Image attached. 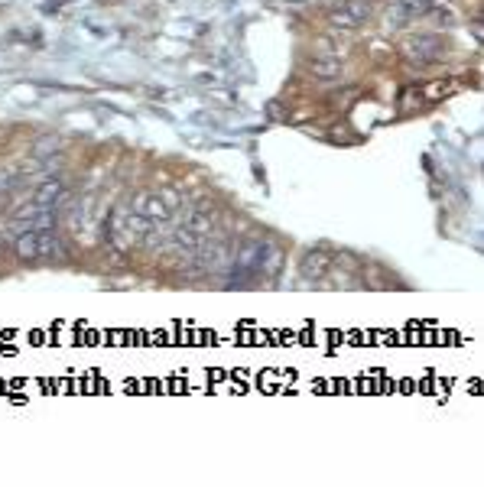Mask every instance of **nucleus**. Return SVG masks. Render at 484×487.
<instances>
[{"label":"nucleus","instance_id":"3","mask_svg":"<svg viewBox=\"0 0 484 487\" xmlns=\"http://www.w3.org/2000/svg\"><path fill=\"white\" fill-rule=\"evenodd\" d=\"M182 224L189 231H195L199 237H208V234H211V224H215V205H211V202H205V198H202V202H195V205L185 212Z\"/></svg>","mask_w":484,"mask_h":487},{"label":"nucleus","instance_id":"10","mask_svg":"<svg viewBox=\"0 0 484 487\" xmlns=\"http://www.w3.org/2000/svg\"><path fill=\"white\" fill-rule=\"evenodd\" d=\"M36 244H39V257H59V253H62V247H59V234H55V228L36 231Z\"/></svg>","mask_w":484,"mask_h":487},{"label":"nucleus","instance_id":"1","mask_svg":"<svg viewBox=\"0 0 484 487\" xmlns=\"http://www.w3.org/2000/svg\"><path fill=\"white\" fill-rule=\"evenodd\" d=\"M133 214H140V218H146V221H156V224H166L172 208L166 205V198L156 195V192H140V195L133 198Z\"/></svg>","mask_w":484,"mask_h":487},{"label":"nucleus","instance_id":"4","mask_svg":"<svg viewBox=\"0 0 484 487\" xmlns=\"http://www.w3.org/2000/svg\"><path fill=\"white\" fill-rule=\"evenodd\" d=\"M331 263H335L331 253L322 251V247H315V251H306V257H302V263H299V273L306 276V280H322L331 270Z\"/></svg>","mask_w":484,"mask_h":487},{"label":"nucleus","instance_id":"14","mask_svg":"<svg viewBox=\"0 0 484 487\" xmlns=\"http://www.w3.org/2000/svg\"><path fill=\"white\" fill-rule=\"evenodd\" d=\"M322 4H325V7H329V10H339V7H345V0H322Z\"/></svg>","mask_w":484,"mask_h":487},{"label":"nucleus","instance_id":"5","mask_svg":"<svg viewBox=\"0 0 484 487\" xmlns=\"http://www.w3.org/2000/svg\"><path fill=\"white\" fill-rule=\"evenodd\" d=\"M62 195H65V179H62V175H53V179H43V182L36 185L33 202H36L39 208H53L62 202Z\"/></svg>","mask_w":484,"mask_h":487},{"label":"nucleus","instance_id":"11","mask_svg":"<svg viewBox=\"0 0 484 487\" xmlns=\"http://www.w3.org/2000/svg\"><path fill=\"white\" fill-rule=\"evenodd\" d=\"M397 7L403 10V13H407L409 20H416V16L432 13V7H436V0H400Z\"/></svg>","mask_w":484,"mask_h":487},{"label":"nucleus","instance_id":"16","mask_svg":"<svg viewBox=\"0 0 484 487\" xmlns=\"http://www.w3.org/2000/svg\"><path fill=\"white\" fill-rule=\"evenodd\" d=\"M0 198H4V195H0Z\"/></svg>","mask_w":484,"mask_h":487},{"label":"nucleus","instance_id":"8","mask_svg":"<svg viewBox=\"0 0 484 487\" xmlns=\"http://www.w3.org/2000/svg\"><path fill=\"white\" fill-rule=\"evenodd\" d=\"M13 251L20 260H39V244H36V231H23L16 234L13 241Z\"/></svg>","mask_w":484,"mask_h":487},{"label":"nucleus","instance_id":"12","mask_svg":"<svg viewBox=\"0 0 484 487\" xmlns=\"http://www.w3.org/2000/svg\"><path fill=\"white\" fill-rule=\"evenodd\" d=\"M62 146L59 137H53V133H46V137H39L36 143H33V156H43V160H49V153H55Z\"/></svg>","mask_w":484,"mask_h":487},{"label":"nucleus","instance_id":"2","mask_svg":"<svg viewBox=\"0 0 484 487\" xmlns=\"http://www.w3.org/2000/svg\"><path fill=\"white\" fill-rule=\"evenodd\" d=\"M442 53H446L442 39L429 36V33L407 39V55H409V59H416V62H436V59H442Z\"/></svg>","mask_w":484,"mask_h":487},{"label":"nucleus","instance_id":"9","mask_svg":"<svg viewBox=\"0 0 484 487\" xmlns=\"http://www.w3.org/2000/svg\"><path fill=\"white\" fill-rule=\"evenodd\" d=\"M329 23L335 30H358V26H364V20L358 13H351L348 7H339V10H329Z\"/></svg>","mask_w":484,"mask_h":487},{"label":"nucleus","instance_id":"15","mask_svg":"<svg viewBox=\"0 0 484 487\" xmlns=\"http://www.w3.org/2000/svg\"><path fill=\"white\" fill-rule=\"evenodd\" d=\"M0 251H4V244H0Z\"/></svg>","mask_w":484,"mask_h":487},{"label":"nucleus","instance_id":"13","mask_svg":"<svg viewBox=\"0 0 484 487\" xmlns=\"http://www.w3.org/2000/svg\"><path fill=\"white\" fill-rule=\"evenodd\" d=\"M16 185H20V179H16L13 173H0V195H7V192H13Z\"/></svg>","mask_w":484,"mask_h":487},{"label":"nucleus","instance_id":"7","mask_svg":"<svg viewBox=\"0 0 484 487\" xmlns=\"http://www.w3.org/2000/svg\"><path fill=\"white\" fill-rule=\"evenodd\" d=\"M280 263H283V253H280L277 244H263V253H260V263H257V273H267V276H277Z\"/></svg>","mask_w":484,"mask_h":487},{"label":"nucleus","instance_id":"6","mask_svg":"<svg viewBox=\"0 0 484 487\" xmlns=\"http://www.w3.org/2000/svg\"><path fill=\"white\" fill-rule=\"evenodd\" d=\"M306 69L312 72V78H319V82H339V78L345 75L339 59H309Z\"/></svg>","mask_w":484,"mask_h":487}]
</instances>
